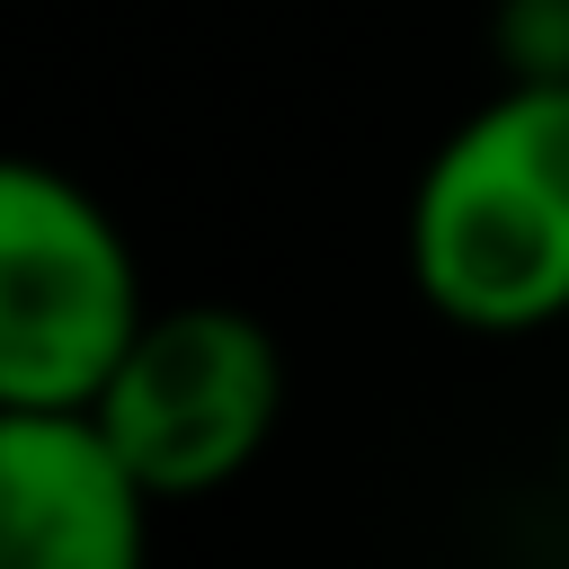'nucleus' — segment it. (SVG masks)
Returning a JSON list of instances; mask_svg holds the SVG:
<instances>
[{"mask_svg": "<svg viewBox=\"0 0 569 569\" xmlns=\"http://www.w3.org/2000/svg\"><path fill=\"white\" fill-rule=\"evenodd\" d=\"M151 507L89 400H0V569H133Z\"/></svg>", "mask_w": 569, "mask_h": 569, "instance_id": "20e7f679", "label": "nucleus"}, {"mask_svg": "<svg viewBox=\"0 0 569 569\" xmlns=\"http://www.w3.org/2000/svg\"><path fill=\"white\" fill-rule=\"evenodd\" d=\"M409 284L436 320L525 338L569 320V71H516L409 187Z\"/></svg>", "mask_w": 569, "mask_h": 569, "instance_id": "f257e3e1", "label": "nucleus"}, {"mask_svg": "<svg viewBox=\"0 0 569 569\" xmlns=\"http://www.w3.org/2000/svg\"><path fill=\"white\" fill-rule=\"evenodd\" d=\"M89 409L151 498H213L267 453L284 418V347L231 302H169L142 311Z\"/></svg>", "mask_w": 569, "mask_h": 569, "instance_id": "7ed1b4c3", "label": "nucleus"}, {"mask_svg": "<svg viewBox=\"0 0 569 569\" xmlns=\"http://www.w3.org/2000/svg\"><path fill=\"white\" fill-rule=\"evenodd\" d=\"M142 311L124 222L71 169L0 151V400H98Z\"/></svg>", "mask_w": 569, "mask_h": 569, "instance_id": "f03ea898", "label": "nucleus"}]
</instances>
